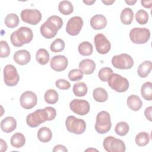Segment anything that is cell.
<instances>
[{
	"instance_id": "cell-1",
	"label": "cell",
	"mask_w": 152,
	"mask_h": 152,
	"mask_svg": "<svg viewBox=\"0 0 152 152\" xmlns=\"http://www.w3.org/2000/svg\"><path fill=\"white\" fill-rule=\"evenodd\" d=\"M63 26L62 19L58 15H52L40 26V33L46 39L54 37Z\"/></svg>"
},
{
	"instance_id": "cell-2",
	"label": "cell",
	"mask_w": 152,
	"mask_h": 152,
	"mask_svg": "<svg viewBox=\"0 0 152 152\" xmlns=\"http://www.w3.org/2000/svg\"><path fill=\"white\" fill-rule=\"evenodd\" d=\"M33 38L32 30L27 27H21L14 31L10 36V40L15 47H21L29 43Z\"/></svg>"
},
{
	"instance_id": "cell-3",
	"label": "cell",
	"mask_w": 152,
	"mask_h": 152,
	"mask_svg": "<svg viewBox=\"0 0 152 152\" xmlns=\"http://www.w3.org/2000/svg\"><path fill=\"white\" fill-rule=\"evenodd\" d=\"M112 126L110 114L104 110L100 111L96 116L95 129L97 133L103 134L110 131Z\"/></svg>"
},
{
	"instance_id": "cell-4",
	"label": "cell",
	"mask_w": 152,
	"mask_h": 152,
	"mask_svg": "<svg viewBox=\"0 0 152 152\" xmlns=\"http://www.w3.org/2000/svg\"><path fill=\"white\" fill-rule=\"evenodd\" d=\"M107 81L112 89L119 93L125 92L129 88L128 80L116 73L112 74Z\"/></svg>"
},
{
	"instance_id": "cell-5",
	"label": "cell",
	"mask_w": 152,
	"mask_h": 152,
	"mask_svg": "<svg viewBox=\"0 0 152 152\" xmlns=\"http://www.w3.org/2000/svg\"><path fill=\"white\" fill-rule=\"evenodd\" d=\"M65 126L67 130L75 134H82L86 129V124L85 121L74 116H69L65 121Z\"/></svg>"
},
{
	"instance_id": "cell-6",
	"label": "cell",
	"mask_w": 152,
	"mask_h": 152,
	"mask_svg": "<svg viewBox=\"0 0 152 152\" xmlns=\"http://www.w3.org/2000/svg\"><path fill=\"white\" fill-rule=\"evenodd\" d=\"M46 121H49V118L45 108L35 110L28 114L26 118L27 124L31 128L37 127Z\"/></svg>"
},
{
	"instance_id": "cell-7",
	"label": "cell",
	"mask_w": 152,
	"mask_h": 152,
	"mask_svg": "<svg viewBox=\"0 0 152 152\" xmlns=\"http://www.w3.org/2000/svg\"><path fill=\"white\" fill-rule=\"evenodd\" d=\"M103 145L107 152H124L126 150L124 141L112 136L106 137L103 140Z\"/></svg>"
},
{
	"instance_id": "cell-8",
	"label": "cell",
	"mask_w": 152,
	"mask_h": 152,
	"mask_svg": "<svg viewBox=\"0 0 152 152\" xmlns=\"http://www.w3.org/2000/svg\"><path fill=\"white\" fill-rule=\"evenodd\" d=\"M150 37V31L147 28L135 27L129 32L130 40L135 44L147 43Z\"/></svg>"
},
{
	"instance_id": "cell-9",
	"label": "cell",
	"mask_w": 152,
	"mask_h": 152,
	"mask_svg": "<svg viewBox=\"0 0 152 152\" xmlns=\"http://www.w3.org/2000/svg\"><path fill=\"white\" fill-rule=\"evenodd\" d=\"M111 62L115 68L120 69H128L134 65L132 58L127 53H121L113 56Z\"/></svg>"
},
{
	"instance_id": "cell-10",
	"label": "cell",
	"mask_w": 152,
	"mask_h": 152,
	"mask_svg": "<svg viewBox=\"0 0 152 152\" xmlns=\"http://www.w3.org/2000/svg\"><path fill=\"white\" fill-rule=\"evenodd\" d=\"M19 79V74L13 65L8 64L4 68V80L7 86L9 87L16 86Z\"/></svg>"
},
{
	"instance_id": "cell-11",
	"label": "cell",
	"mask_w": 152,
	"mask_h": 152,
	"mask_svg": "<svg viewBox=\"0 0 152 152\" xmlns=\"http://www.w3.org/2000/svg\"><path fill=\"white\" fill-rule=\"evenodd\" d=\"M22 20L31 25H36L42 20V14L37 9H25L21 12Z\"/></svg>"
},
{
	"instance_id": "cell-12",
	"label": "cell",
	"mask_w": 152,
	"mask_h": 152,
	"mask_svg": "<svg viewBox=\"0 0 152 152\" xmlns=\"http://www.w3.org/2000/svg\"><path fill=\"white\" fill-rule=\"evenodd\" d=\"M71 110L78 115H86L90 109L89 103L84 99H73L69 103Z\"/></svg>"
},
{
	"instance_id": "cell-13",
	"label": "cell",
	"mask_w": 152,
	"mask_h": 152,
	"mask_svg": "<svg viewBox=\"0 0 152 152\" xmlns=\"http://www.w3.org/2000/svg\"><path fill=\"white\" fill-rule=\"evenodd\" d=\"M94 43L97 52L100 54H106L110 50V42L106 37L102 33L97 34L94 36Z\"/></svg>"
},
{
	"instance_id": "cell-14",
	"label": "cell",
	"mask_w": 152,
	"mask_h": 152,
	"mask_svg": "<svg viewBox=\"0 0 152 152\" xmlns=\"http://www.w3.org/2000/svg\"><path fill=\"white\" fill-rule=\"evenodd\" d=\"M83 26V20L79 16H74L71 18L67 22L66 31L71 36L78 35Z\"/></svg>"
},
{
	"instance_id": "cell-15",
	"label": "cell",
	"mask_w": 152,
	"mask_h": 152,
	"mask_svg": "<svg viewBox=\"0 0 152 152\" xmlns=\"http://www.w3.org/2000/svg\"><path fill=\"white\" fill-rule=\"evenodd\" d=\"M20 103L21 107L24 109H31L37 104V96L31 91H24L20 97Z\"/></svg>"
},
{
	"instance_id": "cell-16",
	"label": "cell",
	"mask_w": 152,
	"mask_h": 152,
	"mask_svg": "<svg viewBox=\"0 0 152 152\" xmlns=\"http://www.w3.org/2000/svg\"><path fill=\"white\" fill-rule=\"evenodd\" d=\"M68 59L64 55L54 56L50 62L51 68L57 72H61L65 70L68 66Z\"/></svg>"
},
{
	"instance_id": "cell-17",
	"label": "cell",
	"mask_w": 152,
	"mask_h": 152,
	"mask_svg": "<svg viewBox=\"0 0 152 152\" xmlns=\"http://www.w3.org/2000/svg\"><path fill=\"white\" fill-rule=\"evenodd\" d=\"M13 59L17 64L24 65L30 62L31 55L30 52L26 50H19L15 52L13 56Z\"/></svg>"
},
{
	"instance_id": "cell-18",
	"label": "cell",
	"mask_w": 152,
	"mask_h": 152,
	"mask_svg": "<svg viewBox=\"0 0 152 152\" xmlns=\"http://www.w3.org/2000/svg\"><path fill=\"white\" fill-rule=\"evenodd\" d=\"M17 127L15 119L12 116H7L1 122V128L5 133H10L14 131Z\"/></svg>"
},
{
	"instance_id": "cell-19",
	"label": "cell",
	"mask_w": 152,
	"mask_h": 152,
	"mask_svg": "<svg viewBox=\"0 0 152 152\" xmlns=\"http://www.w3.org/2000/svg\"><path fill=\"white\" fill-rule=\"evenodd\" d=\"M90 25L94 30L103 29L107 25V19L103 15H95L93 16L90 20Z\"/></svg>"
},
{
	"instance_id": "cell-20",
	"label": "cell",
	"mask_w": 152,
	"mask_h": 152,
	"mask_svg": "<svg viewBox=\"0 0 152 152\" xmlns=\"http://www.w3.org/2000/svg\"><path fill=\"white\" fill-rule=\"evenodd\" d=\"M95 69L96 64L91 59H85L82 60L79 64V69L86 75L93 74Z\"/></svg>"
},
{
	"instance_id": "cell-21",
	"label": "cell",
	"mask_w": 152,
	"mask_h": 152,
	"mask_svg": "<svg viewBox=\"0 0 152 152\" xmlns=\"http://www.w3.org/2000/svg\"><path fill=\"white\" fill-rule=\"evenodd\" d=\"M127 105L129 108L133 111L139 110L142 105L141 99L137 95H131L127 99Z\"/></svg>"
},
{
	"instance_id": "cell-22",
	"label": "cell",
	"mask_w": 152,
	"mask_h": 152,
	"mask_svg": "<svg viewBox=\"0 0 152 152\" xmlns=\"http://www.w3.org/2000/svg\"><path fill=\"white\" fill-rule=\"evenodd\" d=\"M37 138L40 141L43 142H48L50 141L52 138V133L49 128L46 126L40 128L37 132Z\"/></svg>"
},
{
	"instance_id": "cell-23",
	"label": "cell",
	"mask_w": 152,
	"mask_h": 152,
	"mask_svg": "<svg viewBox=\"0 0 152 152\" xmlns=\"http://www.w3.org/2000/svg\"><path fill=\"white\" fill-rule=\"evenodd\" d=\"M151 62L150 61H145L142 62L138 68V75L141 78H145L151 71Z\"/></svg>"
},
{
	"instance_id": "cell-24",
	"label": "cell",
	"mask_w": 152,
	"mask_h": 152,
	"mask_svg": "<svg viewBox=\"0 0 152 152\" xmlns=\"http://www.w3.org/2000/svg\"><path fill=\"white\" fill-rule=\"evenodd\" d=\"M26 142V138L24 135L20 132H16L11 138L10 143L15 148H19L24 146Z\"/></svg>"
},
{
	"instance_id": "cell-25",
	"label": "cell",
	"mask_w": 152,
	"mask_h": 152,
	"mask_svg": "<svg viewBox=\"0 0 152 152\" xmlns=\"http://www.w3.org/2000/svg\"><path fill=\"white\" fill-rule=\"evenodd\" d=\"M134 18V12L129 8H124L120 15V18L121 22L125 25H129Z\"/></svg>"
},
{
	"instance_id": "cell-26",
	"label": "cell",
	"mask_w": 152,
	"mask_h": 152,
	"mask_svg": "<svg viewBox=\"0 0 152 152\" xmlns=\"http://www.w3.org/2000/svg\"><path fill=\"white\" fill-rule=\"evenodd\" d=\"M93 96L94 99L98 102H104L107 100V92L102 87H97L93 91Z\"/></svg>"
},
{
	"instance_id": "cell-27",
	"label": "cell",
	"mask_w": 152,
	"mask_h": 152,
	"mask_svg": "<svg viewBox=\"0 0 152 152\" xmlns=\"http://www.w3.org/2000/svg\"><path fill=\"white\" fill-rule=\"evenodd\" d=\"M36 61L41 65H46L50 59L49 52L45 49H39L36 54Z\"/></svg>"
},
{
	"instance_id": "cell-28",
	"label": "cell",
	"mask_w": 152,
	"mask_h": 152,
	"mask_svg": "<svg viewBox=\"0 0 152 152\" xmlns=\"http://www.w3.org/2000/svg\"><path fill=\"white\" fill-rule=\"evenodd\" d=\"M72 91L76 96L83 97L87 93L88 88L84 83L78 82L74 84Z\"/></svg>"
},
{
	"instance_id": "cell-29",
	"label": "cell",
	"mask_w": 152,
	"mask_h": 152,
	"mask_svg": "<svg viewBox=\"0 0 152 152\" xmlns=\"http://www.w3.org/2000/svg\"><path fill=\"white\" fill-rule=\"evenodd\" d=\"M79 53L83 56H90L93 51V47L89 42L84 41L81 42L78 47Z\"/></svg>"
},
{
	"instance_id": "cell-30",
	"label": "cell",
	"mask_w": 152,
	"mask_h": 152,
	"mask_svg": "<svg viewBox=\"0 0 152 152\" xmlns=\"http://www.w3.org/2000/svg\"><path fill=\"white\" fill-rule=\"evenodd\" d=\"M141 94L142 97L146 100H152V83L150 81L142 84L141 88Z\"/></svg>"
},
{
	"instance_id": "cell-31",
	"label": "cell",
	"mask_w": 152,
	"mask_h": 152,
	"mask_svg": "<svg viewBox=\"0 0 152 152\" xmlns=\"http://www.w3.org/2000/svg\"><path fill=\"white\" fill-rule=\"evenodd\" d=\"M58 10L64 15H69L73 12L74 7L70 1H62L58 5Z\"/></svg>"
},
{
	"instance_id": "cell-32",
	"label": "cell",
	"mask_w": 152,
	"mask_h": 152,
	"mask_svg": "<svg viewBox=\"0 0 152 152\" xmlns=\"http://www.w3.org/2000/svg\"><path fill=\"white\" fill-rule=\"evenodd\" d=\"M19 22V17L16 14L14 13L8 14L5 18V26L11 28L16 27L18 25Z\"/></svg>"
},
{
	"instance_id": "cell-33",
	"label": "cell",
	"mask_w": 152,
	"mask_h": 152,
	"mask_svg": "<svg viewBox=\"0 0 152 152\" xmlns=\"http://www.w3.org/2000/svg\"><path fill=\"white\" fill-rule=\"evenodd\" d=\"M135 143L140 147H144L148 144L150 141V136L147 132H140L135 138Z\"/></svg>"
},
{
	"instance_id": "cell-34",
	"label": "cell",
	"mask_w": 152,
	"mask_h": 152,
	"mask_svg": "<svg viewBox=\"0 0 152 152\" xmlns=\"http://www.w3.org/2000/svg\"><path fill=\"white\" fill-rule=\"evenodd\" d=\"M45 100L49 104H55L58 100V94L56 91L53 89H49L47 90L44 95Z\"/></svg>"
},
{
	"instance_id": "cell-35",
	"label": "cell",
	"mask_w": 152,
	"mask_h": 152,
	"mask_svg": "<svg viewBox=\"0 0 152 152\" xmlns=\"http://www.w3.org/2000/svg\"><path fill=\"white\" fill-rule=\"evenodd\" d=\"M129 130V126L128 124L124 121L118 123L115 128V131L116 134L120 136L126 135Z\"/></svg>"
},
{
	"instance_id": "cell-36",
	"label": "cell",
	"mask_w": 152,
	"mask_h": 152,
	"mask_svg": "<svg viewBox=\"0 0 152 152\" xmlns=\"http://www.w3.org/2000/svg\"><path fill=\"white\" fill-rule=\"evenodd\" d=\"M65 48V42L61 39H55L50 45V49L52 52H62Z\"/></svg>"
},
{
	"instance_id": "cell-37",
	"label": "cell",
	"mask_w": 152,
	"mask_h": 152,
	"mask_svg": "<svg viewBox=\"0 0 152 152\" xmlns=\"http://www.w3.org/2000/svg\"><path fill=\"white\" fill-rule=\"evenodd\" d=\"M135 20L138 24H145L148 20V14L144 10H138L135 14Z\"/></svg>"
},
{
	"instance_id": "cell-38",
	"label": "cell",
	"mask_w": 152,
	"mask_h": 152,
	"mask_svg": "<svg viewBox=\"0 0 152 152\" xmlns=\"http://www.w3.org/2000/svg\"><path fill=\"white\" fill-rule=\"evenodd\" d=\"M112 74H113V71L110 68L104 67L100 69L98 73V76L101 81L106 82Z\"/></svg>"
},
{
	"instance_id": "cell-39",
	"label": "cell",
	"mask_w": 152,
	"mask_h": 152,
	"mask_svg": "<svg viewBox=\"0 0 152 152\" xmlns=\"http://www.w3.org/2000/svg\"><path fill=\"white\" fill-rule=\"evenodd\" d=\"M83 77V73L78 69H73L68 73V78L72 81H77L81 80Z\"/></svg>"
},
{
	"instance_id": "cell-40",
	"label": "cell",
	"mask_w": 152,
	"mask_h": 152,
	"mask_svg": "<svg viewBox=\"0 0 152 152\" xmlns=\"http://www.w3.org/2000/svg\"><path fill=\"white\" fill-rule=\"evenodd\" d=\"M1 45V58H7L10 54V48L8 43L5 40L0 42Z\"/></svg>"
},
{
	"instance_id": "cell-41",
	"label": "cell",
	"mask_w": 152,
	"mask_h": 152,
	"mask_svg": "<svg viewBox=\"0 0 152 152\" xmlns=\"http://www.w3.org/2000/svg\"><path fill=\"white\" fill-rule=\"evenodd\" d=\"M55 86L61 90H68L70 88L71 84L69 81L64 79H59L56 81Z\"/></svg>"
},
{
	"instance_id": "cell-42",
	"label": "cell",
	"mask_w": 152,
	"mask_h": 152,
	"mask_svg": "<svg viewBox=\"0 0 152 152\" xmlns=\"http://www.w3.org/2000/svg\"><path fill=\"white\" fill-rule=\"evenodd\" d=\"M151 111H152V107L151 106H149L148 107H147L145 110H144V115L145 116V118L149 121H151Z\"/></svg>"
},
{
	"instance_id": "cell-43",
	"label": "cell",
	"mask_w": 152,
	"mask_h": 152,
	"mask_svg": "<svg viewBox=\"0 0 152 152\" xmlns=\"http://www.w3.org/2000/svg\"><path fill=\"white\" fill-rule=\"evenodd\" d=\"M53 152H57V151L66 152V151H68V150L66 149V148L65 146L61 145V144H58L54 147V148L53 149Z\"/></svg>"
},
{
	"instance_id": "cell-44",
	"label": "cell",
	"mask_w": 152,
	"mask_h": 152,
	"mask_svg": "<svg viewBox=\"0 0 152 152\" xmlns=\"http://www.w3.org/2000/svg\"><path fill=\"white\" fill-rule=\"evenodd\" d=\"M141 4L144 7L146 8H150L152 6V1H141Z\"/></svg>"
},
{
	"instance_id": "cell-45",
	"label": "cell",
	"mask_w": 152,
	"mask_h": 152,
	"mask_svg": "<svg viewBox=\"0 0 152 152\" xmlns=\"http://www.w3.org/2000/svg\"><path fill=\"white\" fill-rule=\"evenodd\" d=\"M0 145H1V148L0 150L1 152H4L7 150V144L6 142L3 140L2 139L0 140Z\"/></svg>"
},
{
	"instance_id": "cell-46",
	"label": "cell",
	"mask_w": 152,
	"mask_h": 152,
	"mask_svg": "<svg viewBox=\"0 0 152 152\" xmlns=\"http://www.w3.org/2000/svg\"><path fill=\"white\" fill-rule=\"evenodd\" d=\"M95 2H96V0H93V1H92V0H86V1L84 0V1H83V2L85 3L86 4L88 5H92V4H93Z\"/></svg>"
},
{
	"instance_id": "cell-47",
	"label": "cell",
	"mask_w": 152,
	"mask_h": 152,
	"mask_svg": "<svg viewBox=\"0 0 152 152\" xmlns=\"http://www.w3.org/2000/svg\"><path fill=\"white\" fill-rule=\"evenodd\" d=\"M125 2L128 4V5H134L136 2H137V1L136 0H125Z\"/></svg>"
},
{
	"instance_id": "cell-48",
	"label": "cell",
	"mask_w": 152,
	"mask_h": 152,
	"mask_svg": "<svg viewBox=\"0 0 152 152\" xmlns=\"http://www.w3.org/2000/svg\"><path fill=\"white\" fill-rule=\"evenodd\" d=\"M102 2L106 5H110L115 2V0L113 1H102Z\"/></svg>"
},
{
	"instance_id": "cell-49",
	"label": "cell",
	"mask_w": 152,
	"mask_h": 152,
	"mask_svg": "<svg viewBox=\"0 0 152 152\" xmlns=\"http://www.w3.org/2000/svg\"><path fill=\"white\" fill-rule=\"evenodd\" d=\"M98 151L97 150L94 149V148H88V149L86 150L85 151Z\"/></svg>"
}]
</instances>
